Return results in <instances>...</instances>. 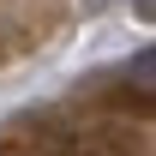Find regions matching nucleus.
I'll return each mask as SVG.
<instances>
[{
    "label": "nucleus",
    "instance_id": "obj_1",
    "mask_svg": "<svg viewBox=\"0 0 156 156\" xmlns=\"http://www.w3.org/2000/svg\"><path fill=\"white\" fill-rule=\"evenodd\" d=\"M0 156H156V78H108L0 132Z\"/></svg>",
    "mask_w": 156,
    "mask_h": 156
}]
</instances>
